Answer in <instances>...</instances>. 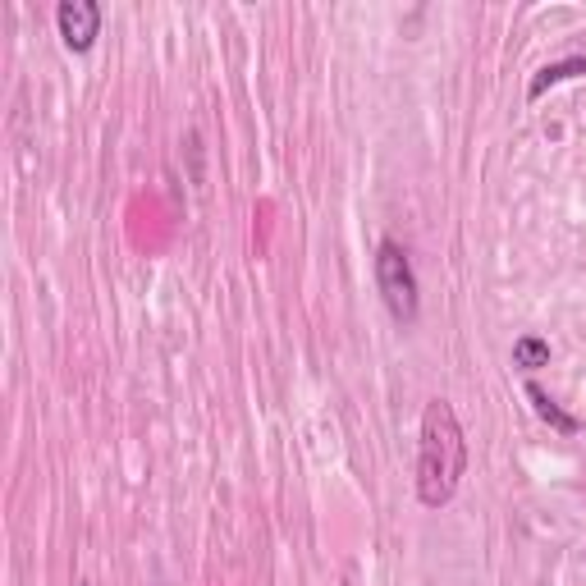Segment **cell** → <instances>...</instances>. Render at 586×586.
Instances as JSON below:
<instances>
[{"label":"cell","instance_id":"6da1fadb","mask_svg":"<svg viewBox=\"0 0 586 586\" xmlns=\"http://www.w3.org/2000/svg\"><path fill=\"white\" fill-rule=\"evenodd\" d=\"M467 472V440L454 408L431 399L422 413V449H417V500L426 509H445Z\"/></svg>","mask_w":586,"mask_h":586},{"label":"cell","instance_id":"7a4b0ae2","mask_svg":"<svg viewBox=\"0 0 586 586\" xmlns=\"http://www.w3.org/2000/svg\"><path fill=\"white\" fill-rule=\"evenodd\" d=\"M376 284H380V298H385V307H390L394 321H399V326H413L417 312H422V298H417V275H413L408 252H403L394 239H385L376 248Z\"/></svg>","mask_w":586,"mask_h":586},{"label":"cell","instance_id":"3957f363","mask_svg":"<svg viewBox=\"0 0 586 586\" xmlns=\"http://www.w3.org/2000/svg\"><path fill=\"white\" fill-rule=\"evenodd\" d=\"M55 23H60V37H65L69 51H87L101 33V10L92 0H65L55 10Z\"/></svg>","mask_w":586,"mask_h":586},{"label":"cell","instance_id":"5b68a950","mask_svg":"<svg viewBox=\"0 0 586 586\" xmlns=\"http://www.w3.org/2000/svg\"><path fill=\"white\" fill-rule=\"evenodd\" d=\"M545 362H550V344H545V339L527 335V339H518V344H513V367L536 371V367H545Z\"/></svg>","mask_w":586,"mask_h":586},{"label":"cell","instance_id":"277c9868","mask_svg":"<svg viewBox=\"0 0 586 586\" xmlns=\"http://www.w3.org/2000/svg\"><path fill=\"white\" fill-rule=\"evenodd\" d=\"M577 74H586V60L577 55V60H559V65H545L541 74L532 78V87H527V97H541L545 87H554V83H564V78H577Z\"/></svg>","mask_w":586,"mask_h":586},{"label":"cell","instance_id":"8992f818","mask_svg":"<svg viewBox=\"0 0 586 586\" xmlns=\"http://www.w3.org/2000/svg\"><path fill=\"white\" fill-rule=\"evenodd\" d=\"M527 399L536 403V413H541L545 422L554 426V431H577V422H573V417H568V413H559V408H554V399L541 390V385H527Z\"/></svg>","mask_w":586,"mask_h":586}]
</instances>
